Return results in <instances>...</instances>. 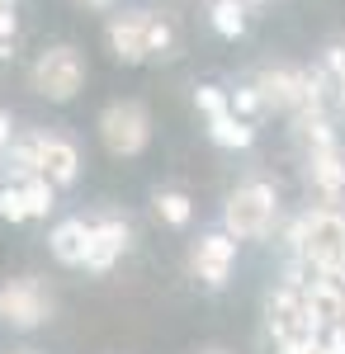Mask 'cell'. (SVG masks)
<instances>
[{"mask_svg": "<svg viewBox=\"0 0 345 354\" xmlns=\"http://www.w3.org/2000/svg\"><path fill=\"white\" fill-rule=\"evenodd\" d=\"M293 245L312 274H326L345 283V218L336 208H317L293 227Z\"/></svg>", "mask_w": 345, "mask_h": 354, "instance_id": "6da1fadb", "label": "cell"}, {"mask_svg": "<svg viewBox=\"0 0 345 354\" xmlns=\"http://www.w3.org/2000/svg\"><path fill=\"white\" fill-rule=\"evenodd\" d=\"M175 43V33L166 19L157 15H147V10H137V15H123V19H114L109 24V48L118 53V62H147V57H166V48Z\"/></svg>", "mask_w": 345, "mask_h": 354, "instance_id": "7a4b0ae2", "label": "cell"}, {"mask_svg": "<svg viewBox=\"0 0 345 354\" xmlns=\"http://www.w3.org/2000/svg\"><path fill=\"white\" fill-rule=\"evenodd\" d=\"M321 85L326 76L321 71H293V66H269L256 76V95L260 104H274V109H308V104H321Z\"/></svg>", "mask_w": 345, "mask_h": 354, "instance_id": "3957f363", "label": "cell"}, {"mask_svg": "<svg viewBox=\"0 0 345 354\" xmlns=\"http://www.w3.org/2000/svg\"><path fill=\"white\" fill-rule=\"evenodd\" d=\"M274 222V189L265 180H251L227 198V232L232 236H265Z\"/></svg>", "mask_w": 345, "mask_h": 354, "instance_id": "277c9868", "label": "cell"}, {"mask_svg": "<svg viewBox=\"0 0 345 354\" xmlns=\"http://www.w3.org/2000/svg\"><path fill=\"white\" fill-rule=\"evenodd\" d=\"M85 81V66H80V57L71 48H53V53H43L33 62V90L38 95H48V100H71Z\"/></svg>", "mask_w": 345, "mask_h": 354, "instance_id": "5b68a950", "label": "cell"}, {"mask_svg": "<svg viewBox=\"0 0 345 354\" xmlns=\"http://www.w3.org/2000/svg\"><path fill=\"white\" fill-rule=\"evenodd\" d=\"M147 109L142 104H109L105 118H100V137H105V147L114 156H137L142 147H147Z\"/></svg>", "mask_w": 345, "mask_h": 354, "instance_id": "8992f818", "label": "cell"}, {"mask_svg": "<svg viewBox=\"0 0 345 354\" xmlns=\"http://www.w3.org/2000/svg\"><path fill=\"white\" fill-rule=\"evenodd\" d=\"M0 317L10 322V326H38L43 317H48V293L33 283V279H19V283H10V288H0Z\"/></svg>", "mask_w": 345, "mask_h": 354, "instance_id": "52a82bcc", "label": "cell"}, {"mask_svg": "<svg viewBox=\"0 0 345 354\" xmlns=\"http://www.w3.org/2000/svg\"><path fill=\"white\" fill-rule=\"evenodd\" d=\"M33 156H38V175L48 185H71L76 180L80 156L71 142H62V137H33Z\"/></svg>", "mask_w": 345, "mask_h": 354, "instance_id": "ba28073f", "label": "cell"}, {"mask_svg": "<svg viewBox=\"0 0 345 354\" xmlns=\"http://www.w3.org/2000/svg\"><path fill=\"white\" fill-rule=\"evenodd\" d=\"M123 245H128V227H123L118 218L95 222V227L85 232V260H80V265H90V270H109V265L123 255Z\"/></svg>", "mask_w": 345, "mask_h": 354, "instance_id": "9c48e42d", "label": "cell"}, {"mask_svg": "<svg viewBox=\"0 0 345 354\" xmlns=\"http://www.w3.org/2000/svg\"><path fill=\"white\" fill-rule=\"evenodd\" d=\"M308 175H312V185H317L326 198H336V194L345 189V151L336 147V137L308 147Z\"/></svg>", "mask_w": 345, "mask_h": 354, "instance_id": "30bf717a", "label": "cell"}, {"mask_svg": "<svg viewBox=\"0 0 345 354\" xmlns=\"http://www.w3.org/2000/svg\"><path fill=\"white\" fill-rule=\"evenodd\" d=\"M232 255H237V241H232V236H204L199 250H194V270H199L204 283L218 288V283L227 279V270H232Z\"/></svg>", "mask_w": 345, "mask_h": 354, "instance_id": "8fae6325", "label": "cell"}, {"mask_svg": "<svg viewBox=\"0 0 345 354\" xmlns=\"http://www.w3.org/2000/svg\"><path fill=\"white\" fill-rule=\"evenodd\" d=\"M85 232H90V227H85L80 218L62 222V227L53 232V255L62 260V265H80V260H85Z\"/></svg>", "mask_w": 345, "mask_h": 354, "instance_id": "7c38bea8", "label": "cell"}, {"mask_svg": "<svg viewBox=\"0 0 345 354\" xmlns=\"http://www.w3.org/2000/svg\"><path fill=\"white\" fill-rule=\"evenodd\" d=\"M213 28L222 38H241L246 33V0H213Z\"/></svg>", "mask_w": 345, "mask_h": 354, "instance_id": "4fadbf2b", "label": "cell"}, {"mask_svg": "<svg viewBox=\"0 0 345 354\" xmlns=\"http://www.w3.org/2000/svg\"><path fill=\"white\" fill-rule=\"evenodd\" d=\"M209 133H213V142H218V147H246V142H251V128L241 123L237 113H227V109L209 118Z\"/></svg>", "mask_w": 345, "mask_h": 354, "instance_id": "5bb4252c", "label": "cell"}, {"mask_svg": "<svg viewBox=\"0 0 345 354\" xmlns=\"http://www.w3.org/2000/svg\"><path fill=\"white\" fill-rule=\"evenodd\" d=\"M19 194H24V213L28 218H43V213L53 208V185H48L43 175H28L24 185H19Z\"/></svg>", "mask_w": 345, "mask_h": 354, "instance_id": "9a60e30c", "label": "cell"}, {"mask_svg": "<svg viewBox=\"0 0 345 354\" xmlns=\"http://www.w3.org/2000/svg\"><path fill=\"white\" fill-rule=\"evenodd\" d=\"M157 213L170 222V227H185V222H189V198H185V194H161Z\"/></svg>", "mask_w": 345, "mask_h": 354, "instance_id": "2e32d148", "label": "cell"}, {"mask_svg": "<svg viewBox=\"0 0 345 354\" xmlns=\"http://www.w3.org/2000/svg\"><path fill=\"white\" fill-rule=\"evenodd\" d=\"M0 213H5L10 222H24V218H28V213H24V194H19V185L0 194Z\"/></svg>", "mask_w": 345, "mask_h": 354, "instance_id": "e0dca14e", "label": "cell"}, {"mask_svg": "<svg viewBox=\"0 0 345 354\" xmlns=\"http://www.w3.org/2000/svg\"><path fill=\"white\" fill-rule=\"evenodd\" d=\"M194 100H199V109L209 113V118H213V113H222V109H227L222 90H213V85H199V95H194Z\"/></svg>", "mask_w": 345, "mask_h": 354, "instance_id": "ac0fdd59", "label": "cell"}, {"mask_svg": "<svg viewBox=\"0 0 345 354\" xmlns=\"http://www.w3.org/2000/svg\"><path fill=\"white\" fill-rule=\"evenodd\" d=\"M321 345L331 354H345V322H331V326L321 330Z\"/></svg>", "mask_w": 345, "mask_h": 354, "instance_id": "d6986e66", "label": "cell"}, {"mask_svg": "<svg viewBox=\"0 0 345 354\" xmlns=\"http://www.w3.org/2000/svg\"><path fill=\"white\" fill-rule=\"evenodd\" d=\"M10 43H15V10H0V57L10 53Z\"/></svg>", "mask_w": 345, "mask_h": 354, "instance_id": "ffe728a7", "label": "cell"}, {"mask_svg": "<svg viewBox=\"0 0 345 354\" xmlns=\"http://www.w3.org/2000/svg\"><path fill=\"white\" fill-rule=\"evenodd\" d=\"M237 109H241V113L260 109V95H256V85H251V90H241V95H237Z\"/></svg>", "mask_w": 345, "mask_h": 354, "instance_id": "44dd1931", "label": "cell"}, {"mask_svg": "<svg viewBox=\"0 0 345 354\" xmlns=\"http://www.w3.org/2000/svg\"><path fill=\"white\" fill-rule=\"evenodd\" d=\"M0 147H10V118L0 113Z\"/></svg>", "mask_w": 345, "mask_h": 354, "instance_id": "7402d4cb", "label": "cell"}, {"mask_svg": "<svg viewBox=\"0 0 345 354\" xmlns=\"http://www.w3.org/2000/svg\"><path fill=\"white\" fill-rule=\"evenodd\" d=\"M308 354H331V350H326V345H321V340H317V345H312V350H308Z\"/></svg>", "mask_w": 345, "mask_h": 354, "instance_id": "603a6c76", "label": "cell"}, {"mask_svg": "<svg viewBox=\"0 0 345 354\" xmlns=\"http://www.w3.org/2000/svg\"><path fill=\"white\" fill-rule=\"evenodd\" d=\"M0 10H15V0H0Z\"/></svg>", "mask_w": 345, "mask_h": 354, "instance_id": "cb8c5ba5", "label": "cell"}, {"mask_svg": "<svg viewBox=\"0 0 345 354\" xmlns=\"http://www.w3.org/2000/svg\"><path fill=\"white\" fill-rule=\"evenodd\" d=\"M85 5H109V0H85Z\"/></svg>", "mask_w": 345, "mask_h": 354, "instance_id": "d4e9b609", "label": "cell"}, {"mask_svg": "<svg viewBox=\"0 0 345 354\" xmlns=\"http://www.w3.org/2000/svg\"><path fill=\"white\" fill-rule=\"evenodd\" d=\"M336 322H345V302H341V317H336Z\"/></svg>", "mask_w": 345, "mask_h": 354, "instance_id": "484cf974", "label": "cell"}]
</instances>
